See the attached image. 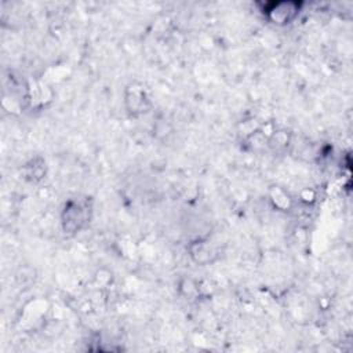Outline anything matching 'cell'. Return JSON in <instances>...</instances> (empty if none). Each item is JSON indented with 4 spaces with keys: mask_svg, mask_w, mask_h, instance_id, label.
<instances>
[{
    "mask_svg": "<svg viewBox=\"0 0 353 353\" xmlns=\"http://www.w3.org/2000/svg\"><path fill=\"white\" fill-rule=\"evenodd\" d=\"M92 218V200L90 197L69 199L61 212L62 229L66 234H76L85 229Z\"/></svg>",
    "mask_w": 353,
    "mask_h": 353,
    "instance_id": "6da1fadb",
    "label": "cell"
},
{
    "mask_svg": "<svg viewBox=\"0 0 353 353\" xmlns=\"http://www.w3.org/2000/svg\"><path fill=\"white\" fill-rule=\"evenodd\" d=\"M302 6L301 1H270L263 4L262 11L272 23L285 26L298 18Z\"/></svg>",
    "mask_w": 353,
    "mask_h": 353,
    "instance_id": "7a4b0ae2",
    "label": "cell"
},
{
    "mask_svg": "<svg viewBox=\"0 0 353 353\" xmlns=\"http://www.w3.org/2000/svg\"><path fill=\"white\" fill-rule=\"evenodd\" d=\"M124 101H125V106H127L128 112L134 116L142 114V113L148 112L150 108V101H149L146 90L143 88V85L137 84V83H132L127 87Z\"/></svg>",
    "mask_w": 353,
    "mask_h": 353,
    "instance_id": "3957f363",
    "label": "cell"
},
{
    "mask_svg": "<svg viewBox=\"0 0 353 353\" xmlns=\"http://www.w3.org/2000/svg\"><path fill=\"white\" fill-rule=\"evenodd\" d=\"M189 252H190V256L193 258V261L200 265L210 262L214 255L212 247L210 245V243L207 240H203V239L193 241L189 245Z\"/></svg>",
    "mask_w": 353,
    "mask_h": 353,
    "instance_id": "277c9868",
    "label": "cell"
},
{
    "mask_svg": "<svg viewBox=\"0 0 353 353\" xmlns=\"http://www.w3.org/2000/svg\"><path fill=\"white\" fill-rule=\"evenodd\" d=\"M25 171H26L25 174L26 179L32 182L40 181L46 174V163L43 159H33L25 165Z\"/></svg>",
    "mask_w": 353,
    "mask_h": 353,
    "instance_id": "5b68a950",
    "label": "cell"
}]
</instances>
